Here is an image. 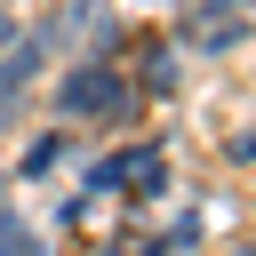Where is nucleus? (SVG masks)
Instances as JSON below:
<instances>
[{
    "label": "nucleus",
    "instance_id": "nucleus-5",
    "mask_svg": "<svg viewBox=\"0 0 256 256\" xmlns=\"http://www.w3.org/2000/svg\"><path fill=\"white\" fill-rule=\"evenodd\" d=\"M0 256H32V232H0Z\"/></svg>",
    "mask_w": 256,
    "mask_h": 256
},
{
    "label": "nucleus",
    "instance_id": "nucleus-8",
    "mask_svg": "<svg viewBox=\"0 0 256 256\" xmlns=\"http://www.w3.org/2000/svg\"><path fill=\"white\" fill-rule=\"evenodd\" d=\"M232 256H256V248H232Z\"/></svg>",
    "mask_w": 256,
    "mask_h": 256
},
{
    "label": "nucleus",
    "instance_id": "nucleus-1",
    "mask_svg": "<svg viewBox=\"0 0 256 256\" xmlns=\"http://www.w3.org/2000/svg\"><path fill=\"white\" fill-rule=\"evenodd\" d=\"M56 104H64V112H88V120H120V112H128V88H120V72H104V64H72V72L56 80Z\"/></svg>",
    "mask_w": 256,
    "mask_h": 256
},
{
    "label": "nucleus",
    "instance_id": "nucleus-6",
    "mask_svg": "<svg viewBox=\"0 0 256 256\" xmlns=\"http://www.w3.org/2000/svg\"><path fill=\"white\" fill-rule=\"evenodd\" d=\"M8 40H16V8L0 0V48H8Z\"/></svg>",
    "mask_w": 256,
    "mask_h": 256
},
{
    "label": "nucleus",
    "instance_id": "nucleus-2",
    "mask_svg": "<svg viewBox=\"0 0 256 256\" xmlns=\"http://www.w3.org/2000/svg\"><path fill=\"white\" fill-rule=\"evenodd\" d=\"M192 40H200L208 56H224V48H240V16H200V24H192Z\"/></svg>",
    "mask_w": 256,
    "mask_h": 256
},
{
    "label": "nucleus",
    "instance_id": "nucleus-7",
    "mask_svg": "<svg viewBox=\"0 0 256 256\" xmlns=\"http://www.w3.org/2000/svg\"><path fill=\"white\" fill-rule=\"evenodd\" d=\"M232 8H240V0H208V16H232Z\"/></svg>",
    "mask_w": 256,
    "mask_h": 256
},
{
    "label": "nucleus",
    "instance_id": "nucleus-3",
    "mask_svg": "<svg viewBox=\"0 0 256 256\" xmlns=\"http://www.w3.org/2000/svg\"><path fill=\"white\" fill-rule=\"evenodd\" d=\"M128 160H136V152H120V160H96V168H88V192H112V184H128Z\"/></svg>",
    "mask_w": 256,
    "mask_h": 256
},
{
    "label": "nucleus",
    "instance_id": "nucleus-4",
    "mask_svg": "<svg viewBox=\"0 0 256 256\" xmlns=\"http://www.w3.org/2000/svg\"><path fill=\"white\" fill-rule=\"evenodd\" d=\"M232 160H248V168H256V128H240V136H232Z\"/></svg>",
    "mask_w": 256,
    "mask_h": 256
}]
</instances>
